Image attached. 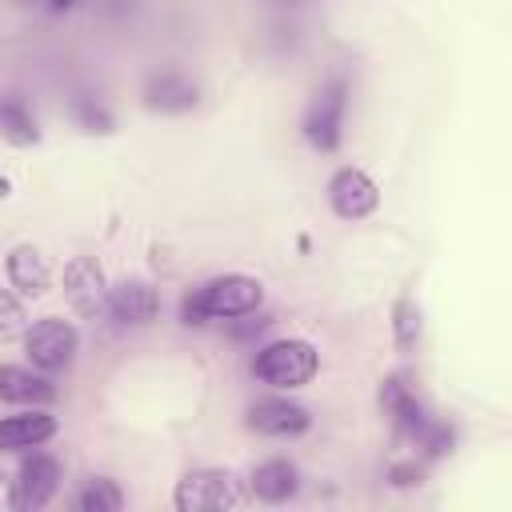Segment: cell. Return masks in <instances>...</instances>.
Returning a JSON list of instances; mask_svg holds the SVG:
<instances>
[{
    "label": "cell",
    "mask_w": 512,
    "mask_h": 512,
    "mask_svg": "<svg viewBox=\"0 0 512 512\" xmlns=\"http://www.w3.org/2000/svg\"><path fill=\"white\" fill-rule=\"evenodd\" d=\"M308 424H312V416H308V408L296 404V400H256V404L248 408V428L260 432V436L284 440V436L308 432Z\"/></svg>",
    "instance_id": "10"
},
{
    "label": "cell",
    "mask_w": 512,
    "mask_h": 512,
    "mask_svg": "<svg viewBox=\"0 0 512 512\" xmlns=\"http://www.w3.org/2000/svg\"><path fill=\"white\" fill-rule=\"evenodd\" d=\"M76 344H80V332H76L68 320H60V316H44V320H36V324L24 332V352H28V360H32L40 372H60V368H68L72 356H76Z\"/></svg>",
    "instance_id": "5"
},
{
    "label": "cell",
    "mask_w": 512,
    "mask_h": 512,
    "mask_svg": "<svg viewBox=\"0 0 512 512\" xmlns=\"http://www.w3.org/2000/svg\"><path fill=\"white\" fill-rule=\"evenodd\" d=\"M8 192H12V184H8V180H4V176H0V200H4V196H8Z\"/></svg>",
    "instance_id": "26"
},
{
    "label": "cell",
    "mask_w": 512,
    "mask_h": 512,
    "mask_svg": "<svg viewBox=\"0 0 512 512\" xmlns=\"http://www.w3.org/2000/svg\"><path fill=\"white\" fill-rule=\"evenodd\" d=\"M72 4H80V0H52V8L60 12V8H72Z\"/></svg>",
    "instance_id": "25"
},
{
    "label": "cell",
    "mask_w": 512,
    "mask_h": 512,
    "mask_svg": "<svg viewBox=\"0 0 512 512\" xmlns=\"http://www.w3.org/2000/svg\"><path fill=\"white\" fill-rule=\"evenodd\" d=\"M0 400L8 404H52L56 400V388L48 376L32 372V368H20V364H0Z\"/></svg>",
    "instance_id": "13"
},
{
    "label": "cell",
    "mask_w": 512,
    "mask_h": 512,
    "mask_svg": "<svg viewBox=\"0 0 512 512\" xmlns=\"http://www.w3.org/2000/svg\"><path fill=\"white\" fill-rule=\"evenodd\" d=\"M328 204H332V212L344 216V220H364V216L376 212L380 188L372 184L368 172H360V168H340V172H332V180H328Z\"/></svg>",
    "instance_id": "7"
},
{
    "label": "cell",
    "mask_w": 512,
    "mask_h": 512,
    "mask_svg": "<svg viewBox=\"0 0 512 512\" xmlns=\"http://www.w3.org/2000/svg\"><path fill=\"white\" fill-rule=\"evenodd\" d=\"M108 312L128 328H144V324H152L160 316V292L148 280L108 284Z\"/></svg>",
    "instance_id": "9"
},
{
    "label": "cell",
    "mask_w": 512,
    "mask_h": 512,
    "mask_svg": "<svg viewBox=\"0 0 512 512\" xmlns=\"http://www.w3.org/2000/svg\"><path fill=\"white\" fill-rule=\"evenodd\" d=\"M316 368H320V356L308 340H272L252 360L256 380H264L272 388H300L316 376Z\"/></svg>",
    "instance_id": "1"
},
{
    "label": "cell",
    "mask_w": 512,
    "mask_h": 512,
    "mask_svg": "<svg viewBox=\"0 0 512 512\" xmlns=\"http://www.w3.org/2000/svg\"><path fill=\"white\" fill-rule=\"evenodd\" d=\"M24 332H28V312H24L20 296L8 292V288H0V344L20 340Z\"/></svg>",
    "instance_id": "21"
},
{
    "label": "cell",
    "mask_w": 512,
    "mask_h": 512,
    "mask_svg": "<svg viewBox=\"0 0 512 512\" xmlns=\"http://www.w3.org/2000/svg\"><path fill=\"white\" fill-rule=\"evenodd\" d=\"M0 136L8 144H16V148H28V144L40 140L36 116L20 96H0Z\"/></svg>",
    "instance_id": "17"
},
{
    "label": "cell",
    "mask_w": 512,
    "mask_h": 512,
    "mask_svg": "<svg viewBox=\"0 0 512 512\" xmlns=\"http://www.w3.org/2000/svg\"><path fill=\"white\" fill-rule=\"evenodd\" d=\"M392 340L400 352H416V344H420V308L408 296H400L392 304Z\"/></svg>",
    "instance_id": "19"
},
{
    "label": "cell",
    "mask_w": 512,
    "mask_h": 512,
    "mask_svg": "<svg viewBox=\"0 0 512 512\" xmlns=\"http://www.w3.org/2000/svg\"><path fill=\"white\" fill-rule=\"evenodd\" d=\"M380 404H384V412L396 420V428H400L404 436H416V432L428 424L424 404L416 400V392L408 388L404 376H388V380L380 384Z\"/></svg>",
    "instance_id": "14"
},
{
    "label": "cell",
    "mask_w": 512,
    "mask_h": 512,
    "mask_svg": "<svg viewBox=\"0 0 512 512\" xmlns=\"http://www.w3.org/2000/svg\"><path fill=\"white\" fill-rule=\"evenodd\" d=\"M392 484H400V488H408V484H420V468L416 464H392Z\"/></svg>",
    "instance_id": "23"
},
{
    "label": "cell",
    "mask_w": 512,
    "mask_h": 512,
    "mask_svg": "<svg viewBox=\"0 0 512 512\" xmlns=\"http://www.w3.org/2000/svg\"><path fill=\"white\" fill-rule=\"evenodd\" d=\"M64 296L84 320H96L100 312H108V280L96 256H72L64 264Z\"/></svg>",
    "instance_id": "6"
},
{
    "label": "cell",
    "mask_w": 512,
    "mask_h": 512,
    "mask_svg": "<svg viewBox=\"0 0 512 512\" xmlns=\"http://www.w3.org/2000/svg\"><path fill=\"white\" fill-rule=\"evenodd\" d=\"M56 436V416L44 408L20 412V416H4L0 420V452H24V448H40L44 440Z\"/></svg>",
    "instance_id": "12"
},
{
    "label": "cell",
    "mask_w": 512,
    "mask_h": 512,
    "mask_svg": "<svg viewBox=\"0 0 512 512\" xmlns=\"http://www.w3.org/2000/svg\"><path fill=\"white\" fill-rule=\"evenodd\" d=\"M196 100H200L196 80H188V76L176 72V68L152 72V76L144 80V104H148L152 112H188Z\"/></svg>",
    "instance_id": "11"
},
{
    "label": "cell",
    "mask_w": 512,
    "mask_h": 512,
    "mask_svg": "<svg viewBox=\"0 0 512 512\" xmlns=\"http://www.w3.org/2000/svg\"><path fill=\"white\" fill-rule=\"evenodd\" d=\"M204 296V308H208V320H240V316H252L264 300V288L256 276H244V272H224L216 280H208L200 288Z\"/></svg>",
    "instance_id": "4"
},
{
    "label": "cell",
    "mask_w": 512,
    "mask_h": 512,
    "mask_svg": "<svg viewBox=\"0 0 512 512\" xmlns=\"http://www.w3.org/2000/svg\"><path fill=\"white\" fill-rule=\"evenodd\" d=\"M12 492H16V480H8V476H4V468H0V508H8V504H12Z\"/></svg>",
    "instance_id": "24"
},
{
    "label": "cell",
    "mask_w": 512,
    "mask_h": 512,
    "mask_svg": "<svg viewBox=\"0 0 512 512\" xmlns=\"http://www.w3.org/2000/svg\"><path fill=\"white\" fill-rule=\"evenodd\" d=\"M296 488H300V472L288 460H264L252 468V492L264 504H284L296 496Z\"/></svg>",
    "instance_id": "16"
},
{
    "label": "cell",
    "mask_w": 512,
    "mask_h": 512,
    "mask_svg": "<svg viewBox=\"0 0 512 512\" xmlns=\"http://www.w3.org/2000/svg\"><path fill=\"white\" fill-rule=\"evenodd\" d=\"M8 280L20 296H44L48 292V260L40 256V248L32 244H16L8 252Z\"/></svg>",
    "instance_id": "15"
},
{
    "label": "cell",
    "mask_w": 512,
    "mask_h": 512,
    "mask_svg": "<svg viewBox=\"0 0 512 512\" xmlns=\"http://www.w3.org/2000/svg\"><path fill=\"white\" fill-rule=\"evenodd\" d=\"M72 120H76L84 132H100V136L112 132V112H108L96 96H88V92L72 96Z\"/></svg>",
    "instance_id": "20"
},
{
    "label": "cell",
    "mask_w": 512,
    "mask_h": 512,
    "mask_svg": "<svg viewBox=\"0 0 512 512\" xmlns=\"http://www.w3.org/2000/svg\"><path fill=\"white\" fill-rule=\"evenodd\" d=\"M56 488H60V464H56V456L32 452V456L20 464V472H16L12 508H24V512L44 508V504L56 496Z\"/></svg>",
    "instance_id": "8"
},
{
    "label": "cell",
    "mask_w": 512,
    "mask_h": 512,
    "mask_svg": "<svg viewBox=\"0 0 512 512\" xmlns=\"http://www.w3.org/2000/svg\"><path fill=\"white\" fill-rule=\"evenodd\" d=\"M240 500V484L228 468H192L180 476L172 504L180 512H224Z\"/></svg>",
    "instance_id": "2"
},
{
    "label": "cell",
    "mask_w": 512,
    "mask_h": 512,
    "mask_svg": "<svg viewBox=\"0 0 512 512\" xmlns=\"http://www.w3.org/2000/svg\"><path fill=\"white\" fill-rule=\"evenodd\" d=\"M76 508L80 512H120L124 508V492H120V484L112 476H96L76 496Z\"/></svg>",
    "instance_id": "18"
},
{
    "label": "cell",
    "mask_w": 512,
    "mask_h": 512,
    "mask_svg": "<svg viewBox=\"0 0 512 512\" xmlns=\"http://www.w3.org/2000/svg\"><path fill=\"white\" fill-rule=\"evenodd\" d=\"M180 320H184L188 328H200V324H208V308H204V296H200V288H196V292H188V296L180 300Z\"/></svg>",
    "instance_id": "22"
},
{
    "label": "cell",
    "mask_w": 512,
    "mask_h": 512,
    "mask_svg": "<svg viewBox=\"0 0 512 512\" xmlns=\"http://www.w3.org/2000/svg\"><path fill=\"white\" fill-rule=\"evenodd\" d=\"M344 112H348V84L332 76L304 112V140L320 152H332L344 136Z\"/></svg>",
    "instance_id": "3"
}]
</instances>
